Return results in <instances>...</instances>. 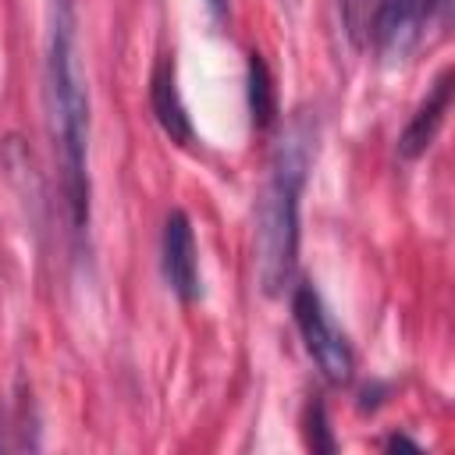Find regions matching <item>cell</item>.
Wrapping results in <instances>:
<instances>
[{"mask_svg": "<svg viewBox=\"0 0 455 455\" xmlns=\"http://www.w3.org/2000/svg\"><path fill=\"white\" fill-rule=\"evenodd\" d=\"M43 96H46V121L57 156V181H60L68 231L82 238L89 231L92 185H89V89L78 64L75 0H50Z\"/></svg>", "mask_w": 455, "mask_h": 455, "instance_id": "obj_1", "label": "cell"}, {"mask_svg": "<svg viewBox=\"0 0 455 455\" xmlns=\"http://www.w3.org/2000/svg\"><path fill=\"white\" fill-rule=\"evenodd\" d=\"M313 156H316V121L306 110H299L274 142L267 181L256 203L252 259H256V281L267 295H281L291 284L299 259V206Z\"/></svg>", "mask_w": 455, "mask_h": 455, "instance_id": "obj_2", "label": "cell"}, {"mask_svg": "<svg viewBox=\"0 0 455 455\" xmlns=\"http://www.w3.org/2000/svg\"><path fill=\"white\" fill-rule=\"evenodd\" d=\"M291 316H295V327L306 341V352L313 355L320 373L331 384L352 380V370H355L352 345L341 334V327L334 323V316L327 313V306H323V299L313 284H295L291 288Z\"/></svg>", "mask_w": 455, "mask_h": 455, "instance_id": "obj_3", "label": "cell"}, {"mask_svg": "<svg viewBox=\"0 0 455 455\" xmlns=\"http://www.w3.org/2000/svg\"><path fill=\"white\" fill-rule=\"evenodd\" d=\"M160 263L171 291L181 302H196L203 284H199V249H196V231L185 210H171L164 220V238H160Z\"/></svg>", "mask_w": 455, "mask_h": 455, "instance_id": "obj_4", "label": "cell"}, {"mask_svg": "<svg viewBox=\"0 0 455 455\" xmlns=\"http://www.w3.org/2000/svg\"><path fill=\"white\" fill-rule=\"evenodd\" d=\"M427 25V4L423 0H377L370 18L373 46L384 60H405L412 46L419 43Z\"/></svg>", "mask_w": 455, "mask_h": 455, "instance_id": "obj_5", "label": "cell"}, {"mask_svg": "<svg viewBox=\"0 0 455 455\" xmlns=\"http://www.w3.org/2000/svg\"><path fill=\"white\" fill-rule=\"evenodd\" d=\"M149 107H153V117L156 124L164 128V135L178 146H192L196 142V132H192V117L185 110V100H181V89H178V75H174V60L171 57H160L153 75H149Z\"/></svg>", "mask_w": 455, "mask_h": 455, "instance_id": "obj_6", "label": "cell"}, {"mask_svg": "<svg viewBox=\"0 0 455 455\" xmlns=\"http://www.w3.org/2000/svg\"><path fill=\"white\" fill-rule=\"evenodd\" d=\"M448 107H451V68H444L437 75L434 89L423 96V103L416 107V114L402 128V135H398V156L402 160H419L430 149V142L437 139V132L444 124Z\"/></svg>", "mask_w": 455, "mask_h": 455, "instance_id": "obj_7", "label": "cell"}, {"mask_svg": "<svg viewBox=\"0 0 455 455\" xmlns=\"http://www.w3.org/2000/svg\"><path fill=\"white\" fill-rule=\"evenodd\" d=\"M249 110L256 128H267L274 121V85H270V71L263 64V57L252 50L249 53Z\"/></svg>", "mask_w": 455, "mask_h": 455, "instance_id": "obj_8", "label": "cell"}, {"mask_svg": "<svg viewBox=\"0 0 455 455\" xmlns=\"http://www.w3.org/2000/svg\"><path fill=\"white\" fill-rule=\"evenodd\" d=\"M306 441H309L313 451H334V448H338V444H334V434H331V427H327V409H323V402H313V405H309V430H306Z\"/></svg>", "mask_w": 455, "mask_h": 455, "instance_id": "obj_9", "label": "cell"}, {"mask_svg": "<svg viewBox=\"0 0 455 455\" xmlns=\"http://www.w3.org/2000/svg\"><path fill=\"white\" fill-rule=\"evenodd\" d=\"M345 7V25H348V36L355 43H363V32L370 28V18H373V7L377 0H341Z\"/></svg>", "mask_w": 455, "mask_h": 455, "instance_id": "obj_10", "label": "cell"}, {"mask_svg": "<svg viewBox=\"0 0 455 455\" xmlns=\"http://www.w3.org/2000/svg\"><path fill=\"white\" fill-rule=\"evenodd\" d=\"M427 4V18H437L441 25L448 21V14H451V0H423Z\"/></svg>", "mask_w": 455, "mask_h": 455, "instance_id": "obj_11", "label": "cell"}, {"mask_svg": "<svg viewBox=\"0 0 455 455\" xmlns=\"http://www.w3.org/2000/svg\"><path fill=\"white\" fill-rule=\"evenodd\" d=\"M384 448H387V451H398V448H405V451H419V444H416V441H409L405 434H391V437L384 441Z\"/></svg>", "mask_w": 455, "mask_h": 455, "instance_id": "obj_12", "label": "cell"}]
</instances>
